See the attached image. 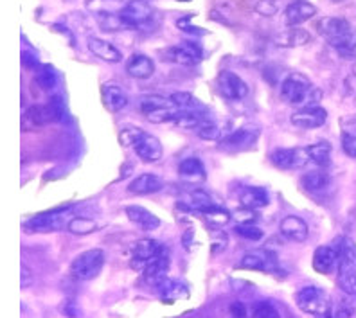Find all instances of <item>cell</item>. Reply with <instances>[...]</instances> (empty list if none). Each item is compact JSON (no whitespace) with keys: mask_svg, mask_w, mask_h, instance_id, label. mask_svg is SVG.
Here are the masks:
<instances>
[{"mask_svg":"<svg viewBox=\"0 0 356 318\" xmlns=\"http://www.w3.org/2000/svg\"><path fill=\"white\" fill-rule=\"evenodd\" d=\"M63 103L60 97H52L47 105H35L26 110V114L22 117V130H36V128L45 126L47 122L60 121L63 117Z\"/></svg>","mask_w":356,"mask_h":318,"instance_id":"obj_7","label":"cell"},{"mask_svg":"<svg viewBox=\"0 0 356 318\" xmlns=\"http://www.w3.org/2000/svg\"><path fill=\"white\" fill-rule=\"evenodd\" d=\"M213 205L216 203L213 201L211 194L200 187H189L184 192L182 200H180V207L196 210V212H200V210L207 209V207H213Z\"/></svg>","mask_w":356,"mask_h":318,"instance_id":"obj_30","label":"cell"},{"mask_svg":"<svg viewBox=\"0 0 356 318\" xmlns=\"http://www.w3.org/2000/svg\"><path fill=\"white\" fill-rule=\"evenodd\" d=\"M236 232L248 241H259L263 237V231L256 225H238Z\"/></svg>","mask_w":356,"mask_h":318,"instance_id":"obj_45","label":"cell"},{"mask_svg":"<svg viewBox=\"0 0 356 318\" xmlns=\"http://www.w3.org/2000/svg\"><path fill=\"white\" fill-rule=\"evenodd\" d=\"M250 318H281V313L274 302L257 301L250 308Z\"/></svg>","mask_w":356,"mask_h":318,"instance_id":"obj_38","label":"cell"},{"mask_svg":"<svg viewBox=\"0 0 356 318\" xmlns=\"http://www.w3.org/2000/svg\"><path fill=\"white\" fill-rule=\"evenodd\" d=\"M70 205H65V207H60V209H52L47 210V212L36 214L33 218L27 219L24 223V228L29 232H58L63 227L69 225V212H70Z\"/></svg>","mask_w":356,"mask_h":318,"instance_id":"obj_8","label":"cell"},{"mask_svg":"<svg viewBox=\"0 0 356 318\" xmlns=\"http://www.w3.org/2000/svg\"><path fill=\"white\" fill-rule=\"evenodd\" d=\"M162 249H164V244L159 243L156 240H152V237H143V240H139L134 244V249H131V268L143 271L146 268V265L155 256L161 253Z\"/></svg>","mask_w":356,"mask_h":318,"instance_id":"obj_13","label":"cell"},{"mask_svg":"<svg viewBox=\"0 0 356 318\" xmlns=\"http://www.w3.org/2000/svg\"><path fill=\"white\" fill-rule=\"evenodd\" d=\"M119 142L124 148L134 149L135 155L143 162H146V164H153V162L161 160L162 153H164L161 140L137 126L122 128L119 131Z\"/></svg>","mask_w":356,"mask_h":318,"instance_id":"obj_3","label":"cell"},{"mask_svg":"<svg viewBox=\"0 0 356 318\" xmlns=\"http://www.w3.org/2000/svg\"><path fill=\"white\" fill-rule=\"evenodd\" d=\"M178 112H180V110H178L177 106H170V108L155 110V112L146 115V119H148L149 122H153V124H162V122H171V121L175 122Z\"/></svg>","mask_w":356,"mask_h":318,"instance_id":"obj_42","label":"cell"},{"mask_svg":"<svg viewBox=\"0 0 356 318\" xmlns=\"http://www.w3.org/2000/svg\"><path fill=\"white\" fill-rule=\"evenodd\" d=\"M342 126H343V133H351V135H356V117L342 119Z\"/></svg>","mask_w":356,"mask_h":318,"instance_id":"obj_50","label":"cell"},{"mask_svg":"<svg viewBox=\"0 0 356 318\" xmlns=\"http://www.w3.org/2000/svg\"><path fill=\"white\" fill-rule=\"evenodd\" d=\"M274 42L281 49L302 47V45H308L312 42V35L306 29H300V27H290V29H284L282 33H279Z\"/></svg>","mask_w":356,"mask_h":318,"instance_id":"obj_26","label":"cell"},{"mask_svg":"<svg viewBox=\"0 0 356 318\" xmlns=\"http://www.w3.org/2000/svg\"><path fill=\"white\" fill-rule=\"evenodd\" d=\"M180 2H189V0H180Z\"/></svg>","mask_w":356,"mask_h":318,"instance_id":"obj_56","label":"cell"},{"mask_svg":"<svg viewBox=\"0 0 356 318\" xmlns=\"http://www.w3.org/2000/svg\"><path fill=\"white\" fill-rule=\"evenodd\" d=\"M241 268L245 270H256V271H266V274H274L277 270V259L272 252L266 249H257L250 250L241 258L239 262Z\"/></svg>","mask_w":356,"mask_h":318,"instance_id":"obj_15","label":"cell"},{"mask_svg":"<svg viewBox=\"0 0 356 318\" xmlns=\"http://www.w3.org/2000/svg\"><path fill=\"white\" fill-rule=\"evenodd\" d=\"M300 187L309 194H322L331 187V176L326 171H312L300 178Z\"/></svg>","mask_w":356,"mask_h":318,"instance_id":"obj_31","label":"cell"},{"mask_svg":"<svg viewBox=\"0 0 356 318\" xmlns=\"http://www.w3.org/2000/svg\"><path fill=\"white\" fill-rule=\"evenodd\" d=\"M162 58L170 63H177V65L193 67L204 58V51L196 42H182L178 45H171L165 51H162Z\"/></svg>","mask_w":356,"mask_h":318,"instance_id":"obj_11","label":"cell"},{"mask_svg":"<svg viewBox=\"0 0 356 318\" xmlns=\"http://www.w3.org/2000/svg\"><path fill=\"white\" fill-rule=\"evenodd\" d=\"M279 96L284 103L291 106H318V101L322 99V90L313 87V83L300 72H291L282 79Z\"/></svg>","mask_w":356,"mask_h":318,"instance_id":"obj_1","label":"cell"},{"mask_svg":"<svg viewBox=\"0 0 356 318\" xmlns=\"http://www.w3.org/2000/svg\"><path fill=\"white\" fill-rule=\"evenodd\" d=\"M270 160L279 169H299L309 160L306 148H281L270 155Z\"/></svg>","mask_w":356,"mask_h":318,"instance_id":"obj_14","label":"cell"},{"mask_svg":"<svg viewBox=\"0 0 356 318\" xmlns=\"http://www.w3.org/2000/svg\"><path fill=\"white\" fill-rule=\"evenodd\" d=\"M178 174L189 185H200L207 180V171H205L204 162L196 157H187L180 162L178 166Z\"/></svg>","mask_w":356,"mask_h":318,"instance_id":"obj_18","label":"cell"},{"mask_svg":"<svg viewBox=\"0 0 356 318\" xmlns=\"http://www.w3.org/2000/svg\"><path fill=\"white\" fill-rule=\"evenodd\" d=\"M334 318H353V310L351 308H340V310L334 311Z\"/></svg>","mask_w":356,"mask_h":318,"instance_id":"obj_52","label":"cell"},{"mask_svg":"<svg viewBox=\"0 0 356 318\" xmlns=\"http://www.w3.org/2000/svg\"><path fill=\"white\" fill-rule=\"evenodd\" d=\"M333 2H343V0H333Z\"/></svg>","mask_w":356,"mask_h":318,"instance_id":"obj_55","label":"cell"},{"mask_svg":"<svg viewBox=\"0 0 356 318\" xmlns=\"http://www.w3.org/2000/svg\"><path fill=\"white\" fill-rule=\"evenodd\" d=\"M218 94L227 101H241L248 96V85L232 70H222L216 78Z\"/></svg>","mask_w":356,"mask_h":318,"instance_id":"obj_12","label":"cell"},{"mask_svg":"<svg viewBox=\"0 0 356 318\" xmlns=\"http://www.w3.org/2000/svg\"><path fill=\"white\" fill-rule=\"evenodd\" d=\"M36 81H38V85L42 88H45V90H51V88H54L58 85V81H60V76H58V72L52 69V67L40 65L38 69H36Z\"/></svg>","mask_w":356,"mask_h":318,"instance_id":"obj_39","label":"cell"},{"mask_svg":"<svg viewBox=\"0 0 356 318\" xmlns=\"http://www.w3.org/2000/svg\"><path fill=\"white\" fill-rule=\"evenodd\" d=\"M342 149L348 157L356 158V135H351V133H342Z\"/></svg>","mask_w":356,"mask_h":318,"instance_id":"obj_48","label":"cell"},{"mask_svg":"<svg viewBox=\"0 0 356 318\" xmlns=\"http://www.w3.org/2000/svg\"><path fill=\"white\" fill-rule=\"evenodd\" d=\"M337 279L343 293L356 295V246L351 240H342L339 244V268Z\"/></svg>","mask_w":356,"mask_h":318,"instance_id":"obj_5","label":"cell"},{"mask_svg":"<svg viewBox=\"0 0 356 318\" xmlns=\"http://www.w3.org/2000/svg\"><path fill=\"white\" fill-rule=\"evenodd\" d=\"M96 22L101 27V31H106V33H118V31H130L128 24L124 22V18L121 17V13H113V11H97Z\"/></svg>","mask_w":356,"mask_h":318,"instance_id":"obj_32","label":"cell"},{"mask_svg":"<svg viewBox=\"0 0 356 318\" xmlns=\"http://www.w3.org/2000/svg\"><path fill=\"white\" fill-rule=\"evenodd\" d=\"M127 72L128 76L134 79H148L152 78L153 72H155V63H153L152 58H148L146 54L135 53L128 58Z\"/></svg>","mask_w":356,"mask_h":318,"instance_id":"obj_25","label":"cell"},{"mask_svg":"<svg viewBox=\"0 0 356 318\" xmlns=\"http://www.w3.org/2000/svg\"><path fill=\"white\" fill-rule=\"evenodd\" d=\"M193 17H195V15H187V17L178 18V20H177L178 29L184 31V33H187V35H193V36L209 35L207 29H202V27H198V26H193V24H191Z\"/></svg>","mask_w":356,"mask_h":318,"instance_id":"obj_43","label":"cell"},{"mask_svg":"<svg viewBox=\"0 0 356 318\" xmlns=\"http://www.w3.org/2000/svg\"><path fill=\"white\" fill-rule=\"evenodd\" d=\"M88 49H90V53L94 54V56L106 61V63H119V61L122 60V53L115 47V45L106 42V40L96 38V36H92V38L88 40Z\"/></svg>","mask_w":356,"mask_h":318,"instance_id":"obj_28","label":"cell"},{"mask_svg":"<svg viewBox=\"0 0 356 318\" xmlns=\"http://www.w3.org/2000/svg\"><path fill=\"white\" fill-rule=\"evenodd\" d=\"M127 216L131 223L139 225L143 231H156L161 227V219L156 218L152 210L144 209L140 205H128L127 207Z\"/></svg>","mask_w":356,"mask_h":318,"instance_id":"obj_27","label":"cell"},{"mask_svg":"<svg viewBox=\"0 0 356 318\" xmlns=\"http://www.w3.org/2000/svg\"><path fill=\"white\" fill-rule=\"evenodd\" d=\"M232 216L238 221V225H254V221L257 219V214L254 212V209H248V207H241V209L234 210Z\"/></svg>","mask_w":356,"mask_h":318,"instance_id":"obj_46","label":"cell"},{"mask_svg":"<svg viewBox=\"0 0 356 318\" xmlns=\"http://www.w3.org/2000/svg\"><path fill=\"white\" fill-rule=\"evenodd\" d=\"M327 121V112L322 106H306L290 117L291 126L299 130H315V128L324 126Z\"/></svg>","mask_w":356,"mask_h":318,"instance_id":"obj_16","label":"cell"},{"mask_svg":"<svg viewBox=\"0 0 356 318\" xmlns=\"http://www.w3.org/2000/svg\"><path fill=\"white\" fill-rule=\"evenodd\" d=\"M239 203L241 207H248V209H265L270 203V194L265 187L248 185L239 192Z\"/></svg>","mask_w":356,"mask_h":318,"instance_id":"obj_29","label":"cell"},{"mask_svg":"<svg viewBox=\"0 0 356 318\" xmlns=\"http://www.w3.org/2000/svg\"><path fill=\"white\" fill-rule=\"evenodd\" d=\"M230 318H250L248 317V311L245 308V304L241 302H232L230 304Z\"/></svg>","mask_w":356,"mask_h":318,"instance_id":"obj_49","label":"cell"},{"mask_svg":"<svg viewBox=\"0 0 356 318\" xmlns=\"http://www.w3.org/2000/svg\"><path fill=\"white\" fill-rule=\"evenodd\" d=\"M296 304L302 313L318 315L330 311V296L318 286H302L296 295Z\"/></svg>","mask_w":356,"mask_h":318,"instance_id":"obj_9","label":"cell"},{"mask_svg":"<svg viewBox=\"0 0 356 318\" xmlns=\"http://www.w3.org/2000/svg\"><path fill=\"white\" fill-rule=\"evenodd\" d=\"M279 231H281V234L288 241H293V243H305L309 235L308 223L302 218H299V216H286V218H282L281 225H279Z\"/></svg>","mask_w":356,"mask_h":318,"instance_id":"obj_20","label":"cell"},{"mask_svg":"<svg viewBox=\"0 0 356 318\" xmlns=\"http://www.w3.org/2000/svg\"><path fill=\"white\" fill-rule=\"evenodd\" d=\"M29 284H33V274L26 265H22V288H29Z\"/></svg>","mask_w":356,"mask_h":318,"instance_id":"obj_51","label":"cell"},{"mask_svg":"<svg viewBox=\"0 0 356 318\" xmlns=\"http://www.w3.org/2000/svg\"><path fill=\"white\" fill-rule=\"evenodd\" d=\"M355 105H356V96H355Z\"/></svg>","mask_w":356,"mask_h":318,"instance_id":"obj_57","label":"cell"},{"mask_svg":"<svg viewBox=\"0 0 356 318\" xmlns=\"http://www.w3.org/2000/svg\"><path fill=\"white\" fill-rule=\"evenodd\" d=\"M170 106H175V103L171 101V97L156 96V94H152V96H144V97H140V101H139V108L144 115L152 114V112H155V110L170 108Z\"/></svg>","mask_w":356,"mask_h":318,"instance_id":"obj_35","label":"cell"},{"mask_svg":"<svg viewBox=\"0 0 356 318\" xmlns=\"http://www.w3.org/2000/svg\"><path fill=\"white\" fill-rule=\"evenodd\" d=\"M204 121L205 117H202L200 110H180L175 119V126L182 130H196Z\"/></svg>","mask_w":356,"mask_h":318,"instance_id":"obj_36","label":"cell"},{"mask_svg":"<svg viewBox=\"0 0 356 318\" xmlns=\"http://www.w3.org/2000/svg\"><path fill=\"white\" fill-rule=\"evenodd\" d=\"M164 189V180L153 173H143L137 178H134L128 185V192L137 194V196H146V194H155V192Z\"/></svg>","mask_w":356,"mask_h":318,"instance_id":"obj_21","label":"cell"},{"mask_svg":"<svg viewBox=\"0 0 356 318\" xmlns=\"http://www.w3.org/2000/svg\"><path fill=\"white\" fill-rule=\"evenodd\" d=\"M318 318H334V317H333V313H331V311H326V313L318 315Z\"/></svg>","mask_w":356,"mask_h":318,"instance_id":"obj_53","label":"cell"},{"mask_svg":"<svg viewBox=\"0 0 356 318\" xmlns=\"http://www.w3.org/2000/svg\"><path fill=\"white\" fill-rule=\"evenodd\" d=\"M198 214H200L202 218L205 219V223H207V225H211V227H214V228L225 227V225H229L230 223V219H232V214L227 212V210L222 209V207H218V205L207 207V209L200 210Z\"/></svg>","mask_w":356,"mask_h":318,"instance_id":"obj_34","label":"cell"},{"mask_svg":"<svg viewBox=\"0 0 356 318\" xmlns=\"http://www.w3.org/2000/svg\"><path fill=\"white\" fill-rule=\"evenodd\" d=\"M279 11V4L275 0H257L256 4V13L261 15V17H275Z\"/></svg>","mask_w":356,"mask_h":318,"instance_id":"obj_44","label":"cell"},{"mask_svg":"<svg viewBox=\"0 0 356 318\" xmlns=\"http://www.w3.org/2000/svg\"><path fill=\"white\" fill-rule=\"evenodd\" d=\"M317 31L331 47L342 54L353 53L356 49V29L346 18L322 17L317 22Z\"/></svg>","mask_w":356,"mask_h":318,"instance_id":"obj_2","label":"cell"},{"mask_svg":"<svg viewBox=\"0 0 356 318\" xmlns=\"http://www.w3.org/2000/svg\"><path fill=\"white\" fill-rule=\"evenodd\" d=\"M211 244H213V252H223L227 249V234L220 228L211 232Z\"/></svg>","mask_w":356,"mask_h":318,"instance_id":"obj_47","label":"cell"},{"mask_svg":"<svg viewBox=\"0 0 356 318\" xmlns=\"http://www.w3.org/2000/svg\"><path fill=\"white\" fill-rule=\"evenodd\" d=\"M353 76H355V78H356V63H355V65H353Z\"/></svg>","mask_w":356,"mask_h":318,"instance_id":"obj_54","label":"cell"},{"mask_svg":"<svg viewBox=\"0 0 356 318\" xmlns=\"http://www.w3.org/2000/svg\"><path fill=\"white\" fill-rule=\"evenodd\" d=\"M317 15V8L308 0H296L284 9V24L288 27H297Z\"/></svg>","mask_w":356,"mask_h":318,"instance_id":"obj_17","label":"cell"},{"mask_svg":"<svg viewBox=\"0 0 356 318\" xmlns=\"http://www.w3.org/2000/svg\"><path fill=\"white\" fill-rule=\"evenodd\" d=\"M106 256L101 249H90L78 253L74 261L70 262V275L78 281H92L103 270Z\"/></svg>","mask_w":356,"mask_h":318,"instance_id":"obj_6","label":"cell"},{"mask_svg":"<svg viewBox=\"0 0 356 318\" xmlns=\"http://www.w3.org/2000/svg\"><path fill=\"white\" fill-rule=\"evenodd\" d=\"M67 231L76 235H87L97 231V223L90 218H85V216H74V218H70Z\"/></svg>","mask_w":356,"mask_h":318,"instance_id":"obj_37","label":"cell"},{"mask_svg":"<svg viewBox=\"0 0 356 318\" xmlns=\"http://www.w3.org/2000/svg\"><path fill=\"white\" fill-rule=\"evenodd\" d=\"M103 105L104 108L112 112V114H118L121 110H124L128 106V96L127 92L122 90L121 85L113 83H104L103 85Z\"/></svg>","mask_w":356,"mask_h":318,"instance_id":"obj_23","label":"cell"},{"mask_svg":"<svg viewBox=\"0 0 356 318\" xmlns=\"http://www.w3.org/2000/svg\"><path fill=\"white\" fill-rule=\"evenodd\" d=\"M261 135V130L254 124H248V126H241L236 131L229 133L227 137L220 139L218 142V149L229 153H238L245 151V149H250L257 142Z\"/></svg>","mask_w":356,"mask_h":318,"instance_id":"obj_10","label":"cell"},{"mask_svg":"<svg viewBox=\"0 0 356 318\" xmlns=\"http://www.w3.org/2000/svg\"><path fill=\"white\" fill-rule=\"evenodd\" d=\"M130 31H148L155 29L161 24V17L149 6L148 0H128L119 11Z\"/></svg>","mask_w":356,"mask_h":318,"instance_id":"obj_4","label":"cell"},{"mask_svg":"<svg viewBox=\"0 0 356 318\" xmlns=\"http://www.w3.org/2000/svg\"><path fill=\"white\" fill-rule=\"evenodd\" d=\"M171 101L175 103L178 110H200L202 105L198 103L195 96L187 94V92H177V94H171Z\"/></svg>","mask_w":356,"mask_h":318,"instance_id":"obj_40","label":"cell"},{"mask_svg":"<svg viewBox=\"0 0 356 318\" xmlns=\"http://www.w3.org/2000/svg\"><path fill=\"white\" fill-rule=\"evenodd\" d=\"M312 265L318 274H333L334 268H339V249L333 246H318L313 252Z\"/></svg>","mask_w":356,"mask_h":318,"instance_id":"obj_22","label":"cell"},{"mask_svg":"<svg viewBox=\"0 0 356 318\" xmlns=\"http://www.w3.org/2000/svg\"><path fill=\"white\" fill-rule=\"evenodd\" d=\"M153 288H155V293L159 295V299H162L165 302H175L178 299H186L189 295V290H187L186 284L180 283V281L170 279V277H164Z\"/></svg>","mask_w":356,"mask_h":318,"instance_id":"obj_24","label":"cell"},{"mask_svg":"<svg viewBox=\"0 0 356 318\" xmlns=\"http://www.w3.org/2000/svg\"><path fill=\"white\" fill-rule=\"evenodd\" d=\"M195 131H196V135L204 140H218L220 139V135H222V130H220V126H218L216 122L207 121V119H205V121L202 122L200 126L196 128Z\"/></svg>","mask_w":356,"mask_h":318,"instance_id":"obj_41","label":"cell"},{"mask_svg":"<svg viewBox=\"0 0 356 318\" xmlns=\"http://www.w3.org/2000/svg\"><path fill=\"white\" fill-rule=\"evenodd\" d=\"M306 151H308V157L313 164H317L321 167H327L331 164V151H333V148L326 140H321V142L308 146Z\"/></svg>","mask_w":356,"mask_h":318,"instance_id":"obj_33","label":"cell"},{"mask_svg":"<svg viewBox=\"0 0 356 318\" xmlns=\"http://www.w3.org/2000/svg\"><path fill=\"white\" fill-rule=\"evenodd\" d=\"M168 270H170V252H168V249L164 246V249L161 250V253L155 256V258L146 265V268L143 270V275L144 279L148 281L152 286H155V284L161 283L164 277H168Z\"/></svg>","mask_w":356,"mask_h":318,"instance_id":"obj_19","label":"cell"}]
</instances>
